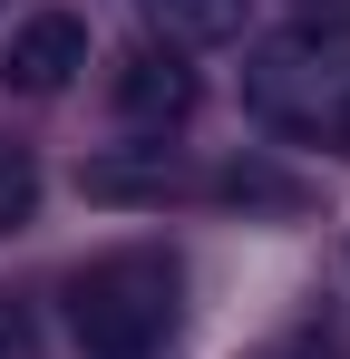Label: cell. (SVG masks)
<instances>
[{
	"instance_id": "4",
	"label": "cell",
	"mask_w": 350,
	"mask_h": 359,
	"mask_svg": "<svg viewBox=\"0 0 350 359\" xmlns=\"http://www.w3.org/2000/svg\"><path fill=\"white\" fill-rule=\"evenodd\" d=\"M117 117L127 126H146V136H166V126H185L195 117V68L175 59L166 39H146V49H127V59H117Z\"/></svg>"
},
{
	"instance_id": "6",
	"label": "cell",
	"mask_w": 350,
	"mask_h": 359,
	"mask_svg": "<svg viewBox=\"0 0 350 359\" xmlns=\"http://www.w3.org/2000/svg\"><path fill=\"white\" fill-rule=\"evenodd\" d=\"M30 214H39V156L0 136V233H20Z\"/></svg>"
},
{
	"instance_id": "2",
	"label": "cell",
	"mask_w": 350,
	"mask_h": 359,
	"mask_svg": "<svg viewBox=\"0 0 350 359\" xmlns=\"http://www.w3.org/2000/svg\"><path fill=\"white\" fill-rule=\"evenodd\" d=\"M175 301H185V272L175 252H98L88 272H68V340L88 359H156L175 340Z\"/></svg>"
},
{
	"instance_id": "3",
	"label": "cell",
	"mask_w": 350,
	"mask_h": 359,
	"mask_svg": "<svg viewBox=\"0 0 350 359\" xmlns=\"http://www.w3.org/2000/svg\"><path fill=\"white\" fill-rule=\"evenodd\" d=\"M78 68H88V20H78V10H30V20L10 29V49H0V78H10L20 97H58Z\"/></svg>"
},
{
	"instance_id": "5",
	"label": "cell",
	"mask_w": 350,
	"mask_h": 359,
	"mask_svg": "<svg viewBox=\"0 0 350 359\" xmlns=\"http://www.w3.org/2000/svg\"><path fill=\"white\" fill-rule=\"evenodd\" d=\"M146 20L166 29V49H214V39H243V0H146Z\"/></svg>"
},
{
	"instance_id": "1",
	"label": "cell",
	"mask_w": 350,
	"mask_h": 359,
	"mask_svg": "<svg viewBox=\"0 0 350 359\" xmlns=\"http://www.w3.org/2000/svg\"><path fill=\"white\" fill-rule=\"evenodd\" d=\"M243 107L283 136H311V146L350 156V20L311 10L273 39H253L243 49Z\"/></svg>"
},
{
	"instance_id": "7",
	"label": "cell",
	"mask_w": 350,
	"mask_h": 359,
	"mask_svg": "<svg viewBox=\"0 0 350 359\" xmlns=\"http://www.w3.org/2000/svg\"><path fill=\"white\" fill-rule=\"evenodd\" d=\"M0 359H39V330H30L20 301H0Z\"/></svg>"
},
{
	"instance_id": "8",
	"label": "cell",
	"mask_w": 350,
	"mask_h": 359,
	"mask_svg": "<svg viewBox=\"0 0 350 359\" xmlns=\"http://www.w3.org/2000/svg\"><path fill=\"white\" fill-rule=\"evenodd\" d=\"M253 359H341L331 340H273V350H253Z\"/></svg>"
}]
</instances>
